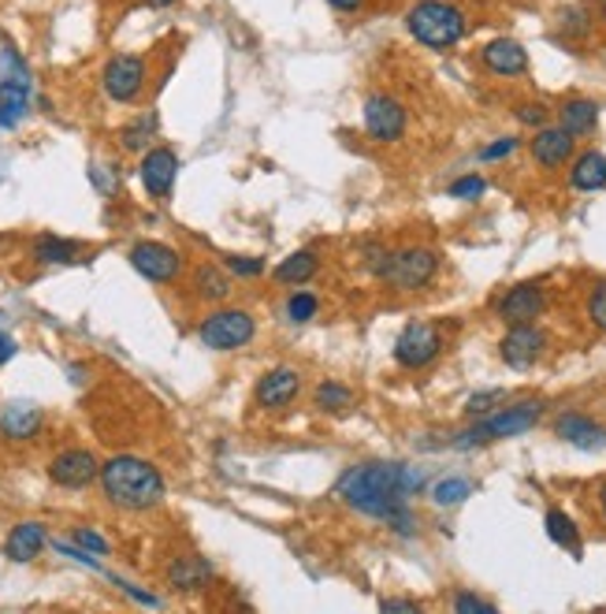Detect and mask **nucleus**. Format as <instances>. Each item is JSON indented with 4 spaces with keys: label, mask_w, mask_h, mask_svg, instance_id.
<instances>
[{
    "label": "nucleus",
    "mask_w": 606,
    "mask_h": 614,
    "mask_svg": "<svg viewBox=\"0 0 606 614\" xmlns=\"http://www.w3.org/2000/svg\"><path fill=\"white\" fill-rule=\"evenodd\" d=\"M425 489V470L406 462H365L339 476L335 495L365 518L384 522L398 536H417V514L409 500Z\"/></svg>",
    "instance_id": "1"
},
{
    "label": "nucleus",
    "mask_w": 606,
    "mask_h": 614,
    "mask_svg": "<svg viewBox=\"0 0 606 614\" xmlns=\"http://www.w3.org/2000/svg\"><path fill=\"white\" fill-rule=\"evenodd\" d=\"M97 481H101L104 500H109L115 511H126V514L153 511V506H161L164 492H168L161 470L139 454L109 458V462L101 465V476H97Z\"/></svg>",
    "instance_id": "2"
},
{
    "label": "nucleus",
    "mask_w": 606,
    "mask_h": 614,
    "mask_svg": "<svg viewBox=\"0 0 606 614\" xmlns=\"http://www.w3.org/2000/svg\"><path fill=\"white\" fill-rule=\"evenodd\" d=\"M406 31L425 48H451L469 34V19L451 0H420L406 12Z\"/></svg>",
    "instance_id": "3"
},
{
    "label": "nucleus",
    "mask_w": 606,
    "mask_h": 614,
    "mask_svg": "<svg viewBox=\"0 0 606 614\" xmlns=\"http://www.w3.org/2000/svg\"><path fill=\"white\" fill-rule=\"evenodd\" d=\"M543 417V403L540 398H529V403H517V406H498L495 414L481 417L469 432L454 436L458 451H469V447H484L492 440H510V436H521Z\"/></svg>",
    "instance_id": "4"
},
{
    "label": "nucleus",
    "mask_w": 606,
    "mask_h": 614,
    "mask_svg": "<svg viewBox=\"0 0 606 614\" xmlns=\"http://www.w3.org/2000/svg\"><path fill=\"white\" fill-rule=\"evenodd\" d=\"M34 75L12 45L0 48V131H15L31 109Z\"/></svg>",
    "instance_id": "5"
},
{
    "label": "nucleus",
    "mask_w": 606,
    "mask_h": 614,
    "mask_svg": "<svg viewBox=\"0 0 606 614\" xmlns=\"http://www.w3.org/2000/svg\"><path fill=\"white\" fill-rule=\"evenodd\" d=\"M198 336L209 350H239L257 336V320H253L246 309H231V306L212 309V314L201 320Z\"/></svg>",
    "instance_id": "6"
},
{
    "label": "nucleus",
    "mask_w": 606,
    "mask_h": 614,
    "mask_svg": "<svg viewBox=\"0 0 606 614\" xmlns=\"http://www.w3.org/2000/svg\"><path fill=\"white\" fill-rule=\"evenodd\" d=\"M439 272V253L428 246H409V250H395V261H390V272L384 284L395 290H420L432 284V276Z\"/></svg>",
    "instance_id": "7"
},
{
    "label": "nucleus",
    "mask_w": 606,
    "mask_h": 614,
    "mask_svg": "<svg viewBox=\"0 0 606 614\" xmlns=\"http://www.w3.org/2000/svg\"><path fill=\"white\" fill-rule=\"evenodd\" d=\"M101 86H104V94H109L112 101H120V105L139 101V94L145 90V61H142V56H134V53L112 56V61L104 64Z\"/></svg>",
    "instance_id": "8"
},
{
    "label": "nucleus",
    "mask_w": 606,
    "mask_h": 614,
    "mask_svg": "<svg viewBox=\"0 0 606 614\" xmlns=\"http://www.w3.org/2000/svg\"><path fill=\"white\" fill-rule=\"evenodd\" d=\"M439 350H443V336H439L428 320H414V325H406L403 336H398L395 362L406 365V369H425V365L436 362Z\"/></svg>",
    "instance_id": "9"
},
{
    "label": "nucleus",
    "mask_w": 606,
    "mask_h": 614,
    "mask_svg": "<svg viewBox=\"0 0 606 614\" xmlns=\"http://www.w3.org/2000/svg\"><path fill=\"white\" fill-rule=\"evenodd\" d=\"M126 257H131V268L139 272V276L153 279V284H172V279H179V272H183L179 250L164 246V242H150V239L134 242Z\"/></svg>",
    "instance_id": "10"
},
{
    "label": "nucleus",
    "mask_w": 606,
    "mask_h": 614,
    "mask_svg": "<svg viewBox=\"0 0 606 614\" xmlns=\"http://www.w3.org/2000/svg\"><path fill=\"white\" fill-rule=\"evenodd\" d=\"M101 476V462L82 451V447H71V451H60L48 462V481L56 484V489H67V492H78V489H90V484Z\"/></svg>",
    "instance_id": "11"
},
{
    "label": "nucleus",
    "mask_w": 606,
    "mask_h": 614,
    "mask_svg": "<svg viewBox=\"0 0 606 614\" xmlns=\"http://www.w3.org/2000/svg\"><path fill=\"white\" fill-rule=\"evenodd\" d=\"M365 134L376 142H398L406 134V109L390 94H376L365 101Z\"/></svg>",
    "instance_id": "12"
},
{
    "label": "nucleus",
    "mask_w": 606,
    "mask_h": 614,
    "mask_svg": "<svg viewBox=\"0 0 606 614\" xmlns=\"http://www.w3.org/2000/svg\"><path fill=\"white\" fill-rule=\"evenodd\" d=\"M543 350H547V336H543V328H536V325H510L503 343H498L503 362L517 369V373H525V369H532L540 362Z\"/></svg>",
    "instance_id": "13"
},
{
    "label": "nucleus",
    "mask_w": 606,
    "mask_h": 614,
    "mask_svg": "<svg viewBox=\"0 0 606 614\" xmlns=\"http://www.w3.org/2000/svg\"><path fill=\"white\" fill-rule=\"evenodd\" d=\"M298 392H301V373H298V369L276 365V369H268V373L257 380V392H253V398H257L261 409L279 414V409H287L290 403H295Z\"/></svg>",
    "instance_id": "14"
},
{
    "label": "nucleus",
    "mask_w": 606,
    "mask_h": 614,
    "mask_svg": "<svg viewBox=\"0 0 606 614\" xmlns=\"http://www.w3.org/2000/svg\"><path fill=\"white\" fill-rule=\"evenodd\" d=\"M139 175L142 187L150 190V198H168L175 187V175H179V157L168 145H153V150H145Z\"/></svg>",
    "instance_id": "15"
},
{
    "label": "nucleus",
    "mask_w": 606,
    "mask_h": 614,
    "mask_svg": "<svg viewBox=\"0 0 606 614\" xmlns=\"http://www.w3.org/2000/svg\"><path fill=\"white\" fill-rule=\"evenodd\" d=\"M543 309H547V295L540 284H517L506 290L503 301H498V317H503L506 325H532Z\"/></svg>",
    "instance_id": "16"
},
{
    "label": "nucleus",
    "mask_w": 606,
    "mask_h": 614,
    "mask_svg": "<svg viewBox=\"0 0 606 614\" xmlns=\"http://www.w3.org/2000/svg\"><path fill=\"white\" fill-rule=\"evenodd\" d=\"M42 425H45V414L34 403H26V398H15V403L0 409V436L4 440H15V443L34 440L42 432Z\"/></svg>",
    "instance_id": "17"
},
{
    "label": "nucleus",
    "mask_w": 606,
    "mask_h": 614,
    "mask_svg": "<svg viewBox=\"0 0 606 614\" xmlns=\"http://www.w3.org/2000/svg\"><path fill=\"white\" fill-rule=\"evenodd\" d=\"M481 61L492 75H506V79L529 72V53H525V45L514 42V37H495V42H487L481 48Z\"/></svg>",
    "instance_id": "18"
},
{
    "label": "nucleus",
    "mask_w": 606,
    "mask_h": 614,
    "mask_svg": "<svg viewBox=\"0 0 606 614\" xmlns=\"http://www.w3.org/2000/svg\"><path fill=\"white\" fill-rule=\"evenodd\" d=\"M573 145L576 142L565 127H540L536 139L529 142V150H532V161L540 164V168H562V164L573 157Z\"/></svg>",
    "instance_id": "19"
},
{
    "label": "nucleus",
    "mask_w": 606,
    "mask_h": 614,
    "mask_svg": "<svg viewBox=\"0 0 606 614\" xmlns=\"http://www.w3.org/2000/svg\"><path fill=\"white\" fill-rule=\"evenodd\" d=\"M554 432H559L565 443L581 447V451H603L606 447V428L584 414H562L559 421H554Z\"/></svg>",
    "instance_id": "20"
},
{
    "label": "nucleus",
    "mask_w": 606,
    "mask_h": 614,
    "mask_svg": "<svg viewBox=\"0 0 606 614\" xmlns=\"http://www.w3.org/2000/svg\"><path fill=\"white\" fill-rule=\"evenodd\" d=\"M45 544H48V536H45V525L42 522H19L15 529L8 533L4 555L12 562H34L37 555H42Z\"/></svg>",
    "instance_id": "21"
},
{
    "label": "nucleus",
    "mask_w": 606,
    "mask_h": 614,
    "mask_svg": "<svg viewBox=\"0 0 606 614\" xmlns=\"http://www.w3.org/2000/svg\"><path fill=\"white\" fill-rule=\"evenodd\" d=\"M168 581L179 592H201L205 584L212 581V567H209V559H201V555H179V559H172V567H168Z\"/></svg>",
    "instance_id": "22"
},
{
    "label": "nucleus",
    "mask_w": 606,
    "mask_h": 614,
    "mask_svg": "<svg viewBox=\"0 0 606 614\" xmlns=\"http://www.w3.org/2000/svg\"><path fill=\"white\" fill-rule=\"evenodd\" d=\"M595 123H599V105L588 101V97H570V101L559 109V127L581 139V134H592Z\"/></svg>",
    "instance_id": "23"
},
{
    "label": "nucleus",
    "mask_w": 606,
    "mask_h": 614,
    "mask_svg": "<svg viewBox=\"0 0 606 614\" xmlns=\"http://www.w3.org/2000/svg\"><path fill=\"white\" fill-rule=\"evenodd\" d=\"M570 187L573 190H584V194L606 187V157H603L599 150H588V153H581V157L573 161Z\"/></svg>",
    "instance_id": "24"
},
{
    "label": "nucleus",
    "mask_w": 606,
    "mask_h": 614,
    "mask_svg": "<svg viewBox=\"0 0 606 614\" xmlns=\"http://www.w3.org/2000/svg\"><path fill=\"white\" fill-rule=\"evenodd\" d=\"M78 253H82V246L75 239H60V235L34 239V261H42V265H75Z\"/></svg>",
    "instance_id": "25"
},
{
    "label": "nucleus",
    "mask_w": 606,
    "mask_h": 614,
    "mask_svg": "<svg viewBox=\"0 0 606 614\" xmlns=\"http://www.w3.org/2000/svg\"><path fill=\"white\" fill-rule=\"evenodd\" d=\"M317 268H320L317 250H298L276 268V279L279 284H309V279L317 276Z\"/></svg>",
    "instance_id": "26"
},
{
    "label": "nucleus",
    "mask_w": 606,
    "mask_h": 614,
    "mask_svg": "<svg viewBox=\"0 0 606 614\" xmlns=\"http://www.w3.org/2000/svg\"><path fill=\"white\" fill-rule=\"evenodd\" d=\"M156 127H161V120H156V112H142L139 120H131L120 131V145L126 153H142L150 150V142L156 139Z\"/></svg>",
    "instance_id": "27"
},
{
    "label": "nucleus",
    "mask_w": 606,
    "mask_h": 614,
    "mask_svg": "<svg viewBox=\"0 0 606 614\" xmlns=\"http://www.w3.org/2000/svg\"><path fill=\"white\" fill-rule=\"evenodd\" d=\"M194 290L205 298V301H223L231 295V276L228 268L220 265H201L198 276H194Z\"/></svg>",
    "instance_id": "28"
},
{
    "label": "nucleus",
    "mask_w": 606,
    "mask_h": 614,
    "mask_svg": "<svg viewBox=\"0 0 606 614\" xmlns=\"http://www.w3.org/2000/svg\"><path fill=\"white\" fill-rule=\"evenodd\" d=\"M543 525H547V536H551L559 548H570L573 555H581V533H576V525H573L570 514H565V511H547Z\"/></svg>",
    "instance_id": "29"
},
{
    "label": "nucleus",
    "mask_w": 606,
    "mask_h": 614,
    "mask_svg": "<svg viewBox=\"0 0 606 614\" xmlns=\"http://www.w3.org/2000/svg\"><path fill=\"white\" fill-rule=\"evenodd\" d=\"M317 406L324 409V414H350V409H354V392H350L346 384H339V380H324V384L317 387Z\"/></svg>",
    "instance_id": "30"
},
{
    "label": "nucleus",
    "mask_w": 606,
    "mask_h": 614,
    "mask_svg": "<svg viewBox=\"0 0 606 614\" xmlns=\"http://www.w3.org/2000/svg\"><path fill=\"white\" fill-rule=\"evenodd\" d=\"M559 31L565 42H584V37L592 34V12L584 4L565 8V12L559 15Z\"/></svg>",
    "instance_id": "31"
},
{
    "label": "nucleus",
    "mask_w": 606,
    "mask_h": 614,
    "mask_svg": "<svg viewBox=\"0 0 606 614\" xmlns=\"http://www.w3.org/2000/svg\"><path fill=\"white\" fill-rule=\"evenodd\" d=\"M469 492H473V484H469L465 476H447V481L432 484V500H436V506H458V503H465Z\"/></svg>",
    "instance_id": "32"
},
{
    "label": "nucleus",
    "mask_w": 606,
    "mask_h": 614,
    "mask_svg": "<svg viewBox=\"0 0 606 614\" xmlns=\"http://www.w3.org/2000/svg\"><path fill=\"white\" fill-rule=\"evenodd\" d=\"M287 317L295 320V325H306V320L317 317V295H309V290H295L287 301Z\"/></svg>",
    "instance_id": "33"
},
{
    "label": "nucleus",
    "mask_w": 606,
    "mask_h": 614,
    "mask_svg": "<svg viewBox=\"0 0 606 614\" xmlns=\"http://www.w3.org/2000/svg\"><path fill=\"white\" fill-rule=\"evenodd\" d=\"M503 403H506V392H498V387H495V392H476L465 403V414L469 417H487V414H495Z\"/></svg>",
    "instance_id": "34"
},
{
    "label": "nucleus",
    "mask_w": 606,
    "mask_h": 614,
    "mask_svg": "<svg viewBox=\"0 0 606 614\" xmlns=\"http://www.w3.org/2000/svg\"><path fill=\"white\" fill-rule=\"evenodd\" d=\"M223 268L234 272V276H246V279H253V276H261V272H265V257H246V253H228V257H223Z\"/></svg>",
    "instance_id": "35"
},
{
    "label": "nucleus",
    "mask_w": 606,
    "mask_h": 614,
    "mask_svg": "<svg viewBox=\"0 0 606 614\" xmlns=\"http://www.w3.org/2000/svg\"><path fill=\"white\" fill-rule=\"evenodd\" d=\"M90 179L104 198H112V194L120 190V172H115L112 164H90Z\"/></svg>",
    "instance_id": "36"
},
{
    "label": "nucleus",
    "mask_w": 606,
    "mask_h": 614,
    "mask_svg": "<svg viewBox=\"0 0 606 614\" xmlns=\"http://www.w3.org/2000/svg\"><path fill=\"white\" fill-rule=\"evenodd\" d=\"M484 190H487V183L481 179V175H462V179L451 183V198H458V201H476Z\"/></svg>",
    "instance_id": "37"
},
{
    "label": "nucleus",
    "mask_w": 606,
    "mask_h": 614,
    "mask_svg": "<svg viewBox=\"0 0 606 614\" xmlns=\"http://www.w3.org/2000/svg\"><path fill=\"white\" fill-rule=\"evenodd\" d=\"M71 544H78V548H86L90 555H109V540H104L101 533L86 529V525H78V529H71Z\"/></svg>",
    "instance_id": "38"
},
{
    "label": "nucleus",
    "mask_w": 606,
    "mask_h": 614,
    "mask_svg": "<svg viewBox=\"0 0 606 614\" xmlns=\"http://www.w3.org/2000/svg\"><path fill=\"white\" fill-rule=\"evenodd\" d=\"M390 261H395V250H387V246H368L365 250V268L373 272L376 279H387Z\"/></svg>",
    "instance_id": "39"
},
{
    "label": "nucleus",
    "mask_w": 606,
    "mask_h": 614,
    "mask_svg": "<svg viewBox=\"0 0 606 614\" xmlns=\"http://www.w3.org/2000/svg\"><path fill=\"white\" fill-rule=\"evenodd\" d=\"M517 120H521L525 127H547V120H551V109L540 105V101L517 105Z\"/></svg>",
    "instance_id": "40"
},
{
    "label": "nucleus",
    "mask_w": 606,
    "mask_h": 614,
    "mask_svg": "<svg viewBox=\"0 0 606 614\" xmlns=\"http://www.w3.org/2000/svg\"><path fill=\"white\" fill-rule=\"evenodd\" d=\"M588 317H592L595 328L606 331V279L592 290V298H588Z\"/></svg>",
    "instance_id": "41"
},
{
    "label": "nucleus",
    "mask_w": 606,
    "mask_h": 614,
    "mask_svg": "<svg viewBox=\"0 0 606 614\" xmlns=\"http://www.w3.org/2000/svg\"><path fill=\"white\" fill-rule=\"evenodd\" d=\"M454 611H458V614H476V611L492 614V611H495V603H492V600L473 596V592H462V596L454 600Z\"/></svg>",
    "instance_id": "42"
},
{
    "label": "nucleus",
    "mask_w": 606,
    "mask_h": 614,
    "mask_svg": "<svg viewBox=\"0 0 606 614\" xmlns=\"http://www.w3.org/2000/svg\"><path fill=\"white\" fill-rule=\"evenodd\" d=\"M517 150V139H498L492 145H484L481 150V161H503V157H510V153Z\"/></svg>",
    "instance_id": "43"
},
{
    "label": "nucleus",
    "mask_w": 606,
    "mask_h": 614,
    "mask_svg": "<svg viewBox=\"0 0 606 614\" xmlns=\"http://www.w3.org/2000/svg\"><path fill=\"white\" fill-rule=\"evenodd\" d=\"M15 339L12 336H8V331H0V365H4V362H12V358H15Z\"/></svg>",
    "instance_id": "44"
},
{
    "label": "nucleus",
    "mask_w": 606,
    "mask_h": 614,
    "mask_svg": "<svg viewBox=\"0 0 606 614\" xmlns=\"http://www.w3.org/2000/svg\"><path fill=\"white\" fill-rule=\"evenodd\" d=\"M331 8H335V12H346V15H354V12H361V8H365V0H328Z\"/></svg>",
    "instance_id": "45"
},
{
    "label": "nucleus",
    "mask_w": 606,
    "mask_h": 614,
    "mask_svg": "<svg viewBox=\"0 0 606 614\" xmlns=\"http://www.w3.org/2000/svg\"><path fill=\"white\" fill-rule=\"evenodd\" d=\"M379 607H384V611H420V603H414V600H384Z\"/></svg>",
    "instance_id": "46"
},
{
    "label": "nucleus",
    "mask_w": 606,
    "mask_h": 614,
    "mask_svg": "<svg viewBox=\"0 0 606 614\" xmlns=\"http://www.w3.org/2000/svg\"><path fill=\"white\" fill-rule=\"evenodd\" d=\"M145 4H153V8H168V4H175V0H145Z\"/></svg>",
    "instance_id": "47"
},
{
    "label": "nucleus",
    "mask_w": 606,
    "mask_h": 614,
    "mask_svg": "<svg viewBox=\"0 0 606 614\" xmlns=\"http://www.w3.org/2000/svg\"><path fill=\"white\" fill-rule=\"evenodd\" d=\"M599 506H603V518H606V484L599 489Z\"/></svg>",
    "instance_id": "48"
},
{
    "label": "nucleus",
    "mask_w": 606,
    "mask_h": 614,
    "mask_svg": "<svg viewBox=\"0 0 606 614\" xmlns=\"http://www.w3.org/2000/svg\"><path fill=\"white\" fill-rule=\"evenodd\" d=\"M603 12H606V4H603Z\"/></svg>",
    "instance_id": "49"
}]
</instances>
